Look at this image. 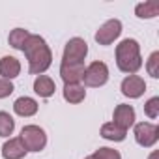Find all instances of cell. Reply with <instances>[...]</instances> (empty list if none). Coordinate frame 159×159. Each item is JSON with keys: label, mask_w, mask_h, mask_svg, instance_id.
<instances>
[{"label": "cell", "mask_w": 159, "mask_h": 159, "mask_svg": "<svg viewBox=\"0 0 159 159\" xmlns=\"http://www.w3.org/2000/svg\"><path fill=\"white\" fill-rule=\"evenodd\" d=\"M144 112L148 118H157L159 116V98H152L144 105Z\"/></svg>", "instance_id": "7402d4cb"}, {"label": "cell", "mask_w": 159, "mask_h": 159, "mask_svg": "<svg viewBox=\"0 0 159 159\" xmlns=\"http://www.w3.org/2000/svg\"><path fill=\"white\" fill-rule=\"evenodd\" d=\"M101 137H103V139H107V140L122 142V140L125 139V131H124V129H120L118 125H114L112 122H109V124H105V125L101 127Z\"/></svg>", "instance_id": "2e32d148"}, {"label": "cell", "mask_w": 159, "mask_h": 159, "mask_svg": "<svg viewBox=\"0 0 159 159\" xmlns=\"http://www.w3.org/2000/svg\"><path fill=\"white\" fill-rule=\"evenodd\" d=\"M13 111H15L19 116L28 118V116H34V114L38 112V103H36V99H32V98H19V99L13 103Z\"/></svg>", "instance_id": "5bb4252c"}, {"label": "cell", "mask_w": 159, "mask_h": 159, "mask_svg": "<svg viewBox=\"0 0 159 159\" xmlns=\"http://www.w3.org/2000/svg\"><path fill=\"white\" fill-rule=\"evenodd\" d=\"M146 69H148V73H150L153 79H157V77H159V52H157V51L150 54L148 64H146Z\"/></svg>", "instance_id": "44dd1931"}, {"label": "cell", "mask_w": 159, "mask_h": 159, "mask_svg": "<svg viewBox=\"0 0 159 159\" xmlns=\"http://www.w3.org/2000/svg\"><path fill=\"white\" fill-rule=\"evenodd\" d=\"M86 54H88L86 41L81 39V38H73L64 47V58H62V62L64 64H79V62H84Z\"/></svg>", "instance_id": "5b68a950"}, {"label": "cell", "mask_w": 159, "mask_h": 159, "mask_svg": "<svg viewBox=\"0 0 159 159\" xmlns=\"http://www.w3.org/2000/svg\"><path fill=\"white\" fill-rule=\"evenodd\" d=\"M83 81H84L86 86H92V88L103 86L109 81V67H107V64L105 62H92L84 69Z\"/></svg>", "instance_id": "277c9868"}, {"label": "cell", "mask_w": 159, "mask_h": 159, "mask_svg": "<svg viewBox=\"0 0 159 159\" xmlns=\"http://www.w3.org/2000/svg\"><path fill=\"white\" fill-rule=\"evenodd\" d=\"M116 64L120 67V71L124 73H137L142 66V58H140V45L137 43V39H124L120 45H116Z\"/></svg>", "instance_id": "7a4b0ae2"}, {"label": "cell", "mask_w": 159, "mask_h": 159, "mask_svg": "<svg viewBox=\"0 0 159 159\" xmlns=\"http://www.w3.org/2000/svg\"><path fill=\"white\" fill-rule=\"evenodd\" d=\"M13 90H15V88H13L11 81H6V79H0V99H4V98L11 96V92H13Z\"/></svg>", "instance_id": "603a6c76"}, {"label": "cell", "mask_w": 159, "mask_h": 159, "mask_svg": "<svg viewBox=\"0 0 159 159\" xmlns=\"http://www.w3.org/2000/svg\"><path fill=\"white\" fill-rule=\"evenodd\" d=\"M92 159H122L120 152L118 150H112V148H99L92 153Z\"/></svg>", "instance_id": "ffe728a7"}, {"label": "cell", "mask_w": 159, "mask_h": 159, "mask_svg": "<svg viewBox=\"0 0 159 159\" xmlns=\"http://www.w3.org/2000/svg\"><path fill=\"white\" fill-rule=\"evenodd\" d=\"M23 52L28 60V71L32 75H41L51 67L52 62V52L47 45V41L41 36H34L30 34V38L26 39Z\"/></svg>", "instance_id": "6da1fadb"}, {"label": "cell", "mask_w": 159, "mask_h": 159, "mask_svg": "<svg viewBox=\"0 0 159 159\" xmlns=\"http://www.w3.org/2000/svg\"><path fill=\"white\" fill-rule=\"evenodd\" d=\"M15 129V122L13 118L4 112V111H0V137H10Z\"/></svg>", "instance_id": "d6986e66"}, {"label": "cell", "mask_w": 159, "mask_h": 159, "mask_svg": "<svg viewBox=\"0 0 159 159\" xmlns=\"http://www.w3.org/2000/svg\"><path fill=\"white\" fill-rule=\"evenodd\" d=\"M86 98V90L81 83H73L64 86V99L69 103H81Z\"/></svg>", "instance_id": "9a60e30c"}, {"label": "cell", "mask_w": 159, "mask_h": 159, "mask_svg": "<svg viewBox=\"0 0 159 159\" xmlns=\"http://www.w3.org/2000/svg\"><path fill=\"white\" fill-rule=\"evenodd\" d=\"M26 155V148L23 146L21 139H10L2 146V157L4 159H23Z\"/></svg>", "instance_id": "8fae6325"}, {"label": "cell", "mask_w": 159, "mask_h": 159, "mask_svg": "<svg viewBox=\"0 0 159 159\" xmlns=\"http://www.w3.org/2000/svg\"><path fill=\"white\" fill-rule=\"evenodd\" d=\"M120 34H122V23L118 19H111L96 32V41L99 45H111Z\"/></svg>", "instance_id": "52a82bcc"}, {"label": "cell", "mask_w": 159, "mask_h": 159, "mask_svg": "<svg viewBox=\"0 0 159 159\" xmlns=\"http://www.w3.org/2000/svg\"><path fill=\"white\" fill-rule=\"evenodd\" d=\"M28 38H30V32H28V30H25V28H15V30L10 32L8 41H10V45H11L13 49L23 51V47H25V43H26Z\"/></svg>", "instance_id": "ac0fdd59"}, {"label": "cell", "mask_w": 159, "mask_h": 159, "mask_svg": "<svg viewBox=\"0 0 159 159\" xmlns=\"http://www.w3.org/2000/svg\"><path fill=\"white\" fill-rule=\"evenodd\" d=\"M120 88H122V94L125 98L137 99V98H140L146 92V83H144V79L139 77V75H129V77H125L122 81Z\"/></svg>", "instance_id": "ba28073f"}, {"label": "cell", "mask_w": 159, "mask_h": 159, "mask_svg": "<svg viewBox=\"0 0 159 159\" xmlns=\"http://www.w3.org/2000/svg\"><path fill=\"white\" fill-rule=\"evenodd\" d=\"M56 86H54V81L47 75H39L36 81H34V92L39 96V98H51L54 94Z\"/></svg>", "instance_id": "4fadbf2b"}, {"label": "cell", "mask_w": 159, "mask_h": 159, "mask_svg": "<svg viewBox=\"0 0 159 159\" xmlns=\"http://www.w3.org/2000/svg\"><path fill=\"white\" fill-rule=\"evenodd\" d=\"M150 159H157V152H155V153H152V155H150Z\"/></svg>", "instance_id": "cb8c5ba5"}, {"label": "cell", "mask_w": 159, "mask_h": 159, "mask_svg": "<svg viewBox=\"0 0 159 159\" xmlns=\"http://www.w3.org/2000/svg\"><path fill=\"white\" fill-rule=\"evenodd\" d=\"M159 139V127L150 124V122H140L135 125V140L142 148H150L157 142Z\"/></svg>", "instance_id": "8992f818"}, {"label": "cell", "mask_w": 159, "mask_h": 159, "mask_svg": "<svg viewBox=\"0 0 159 159\" xmlns=\"http://www.w3.org/2000/svg\"><path fill=\"white\" fill-rule=\"evenodd\" d=\"M19 139L26 152H41L47 144V135L39 125H25Z\"/></svg>", "instance_id": "3957f363"}, {"label": "cell", "mask_w": 159, "mask_h": 159, "mask_svg": "<svg viewBox=\"0 0 159 159\" xmlns=\"http://www.w3.org/2000/svg\"><path fill=\"white\" fill-rule=\"evenodd\" d=\"M112 124L118 125L120 129L127 131L133 124H135V109L131 105H118L114 109V114H112Z\"/></svg>", "instance_id": "30bf717a"}, {"label": "cell", "mask_w": 159, "mask_h": 159, "mask_svg": "<svg viewBox=\"0 0 159 159\" xmlns=\"http://www.w3.org/2000/svg\"><path fill=\"white\" fill-rule=\"evenodd\" d=\"M19 73H21V64L15 56H4L0 60V75H2V79L11 81Z\"/></svg>", "instance_id": "7c38bea8"}, {"label": "cell", "mask_w": 159, "mask_h": 159, "mask_svg": "<svg viewBox=\"0 0 159 159\" xmlns=\"http://www.w3.org/2000/svg\"><path fill=\"white\" fill-rule=\"evenodd\" d=\"M84 62H79V64H64L60 66V77H62V81L66 84H73V83H79V81H83V77H84Z\"/></svg>", "instance_id": "9c48e42d"}, {"label": "cell", "mask_w": 159, "mask_h": 159, "mask_svg": "<svg viewBox=\"0 0 159 159\" xmlns=\"http://www.w3.org/2000/svg\"><path fill=\"white\" fill-rule=\"evenodd\" d=\"M139 19H152L159 13V2H142L135 8Z\"/></svg>", "instance_id": "e0dca14e"}]
</instances>
